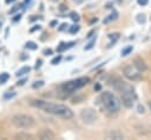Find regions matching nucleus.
<instances>
[{"instance_id": "obj_20", "label": "nucleus", "mask_w": 151, "mask_h": 140, "mask_svg": "<svg viewBox=\"0 0 151 140\" xmlns=\"http://www.w3.org/2000/svg\"><path fill=\"white\" fill-rule=\"evenodd\" d=\"M109 38H110V39H112V40H113V42H116V41H117V39L119 38V34H118V33H114V34H109Z\"/></svg>"}, {"instance_id": "obj_10", "label": "nucleus", "mask_w": 151, "mask_h": 140, "mask_svg": "<svg viewBox=\"0 0 151 140\" xmlns=\"http://www.w3.org/2000/svg\"><path fill=\"white\" fill-rule=\"evenodd\" d=\"M29 69H31V68H29L28 66H24V67H21V68H20V69H19V71L15 73V75H17V76L25 75L26 73H28V72H29Z\"/></svg>"}, {"instance_id": "obj_15", "label": "nucleus", "mask_w": 151, "mask_h": 140, "mask_svg": "<svg viewBox=\"0 0 151 140\" xmlns=\"http://www.w3.org/2000/svg\"><path fill=\"white\" fill-rule=\"evenodd\" d=\"M132 49H133V48H132V46H129V47H125V48H124V49L122 51V55H123V56H125V55H127V54H129L130 52H132Z\"/></svg>"}, {"instance_id": "obj_23", "label": "nucleus", "mask_w": 151, "mask_h": 140, "mask_svg": "<svg viewBox=\"0 0 151 140\" xmlns=\"http://www.w3.org/2000/svg\"><path fill=\"white\" fill-rule=\"evenodd\" d=\"M94 42H96V38H94L92 41H90L87 46H85V49H90V48H92V47H93V45H94Z\"/></svg>"}, {"instance_id": "obj_29", "label": "nucleus", "mask_w": 151, "mask_h": 140, "mask_svg": "<svg viewBox=\"0 0 151 140\" xmlns=\"http://www.w3.org/2000/svg\"><path fill=\"white\" fill-rule=\"evenodd\" d=\"M20 18H21V15L18 14V15H15V18H13V21H18V20H20Z\"/></svg>"}, {"instance_id": "obj_28", "label": "nucleus", "mask_w": 151, "mask_h": 140, "mask_svg": "<svg viewBox=\"0 0 151 140\" xmlns=\"http://www.w3.org/2000/svg\"><path fill=\"white\" fill-rule=\"evenodd\" d=\"M41 66V60L39 59V60H37V65H35V68H39Z\"/></svg>"}, {"instance_id": "obj_2", "label": "nucleus", "mask_w": 151, "mask_h": 140, "mask_svg": "<svg viewBox=\"0 0 151 140\" xmlns=\"http://www.w3.org/2000/svg\"><path fill=\"white\" fill-rule=\"evenodd\" d=\"M90 81V79L87 76H81V78H78L76 80H72V81H67L65 84H63L60 86V91L58 93H63L64 94V98H66L70 93L74 92L76 89L78 88H81L83 86H85L87 82Z\"/></svg>"}, {"instance_id": "obj_24", "label": "nucleus", "mask_w": 151, "mask_h": 140, "mask_svg": "<svg viewBox=\"0 0 151 140\" xmlns=\"http://www.w3.org/2000/svg\"><path fill=\"white\" fill-rule=\"evenodd\" d=\"M14 95H15L14 92H12V93H6V94L4 95V98H5V99H11V98H13Z\"/></svg>"}, {"instance_id": "obj_33", "label": "nucleus", "mask_w": 151, "mask_h": 140, "mask_svg": "<svg viewBox=\"0 0 151 140\" xmlns=\"http://www.w3.org/2000/svg\"><path fill=\"white\" fill-rule=\"evenodd\" d=\"M66 26H67L66 24H63V25H61V27H60V31H63V29H65V27H66Z\"/></svg>"}, {"instance_id": "obj_6", "label": "nucleus", "mask_w": 151, "mask_h": 140, "mask_svg": "<svg viewBox=\"0 0 151 140\" xmlns=\"http://www.w3.org/2000/svg\"><path fill=\"white\" fill-rule=\"evenodd\" d=\"M122 96H120V101L122 104L126 107V108H131L134 104V100H136V93H134V89H131V91H126V92H123L120 93Z\"/></svg>"}, {"instance_id": "obj_31", "label": "nucleus", "mask_w": 151, "mask_h": 140, "mask_svg": "<svg viewBox=\"0 0 151 140\" xmlns=\"http://www.w3.org/2000/svg\"><path fill=\"white\" fill-rule=\"evenodd\" d=\"M138 112H139V113H144V108H143L142 106H138Z\"/></svg>"}, {"instance_id": "obj_37", "label": "nucleus", "mask_w": 151, "mask_h": 140, "mask_svg": "<svg viewBox=\"0 0 151 140\" xmlns=\"http://www.w3.org/2000/svg\"><path fill=\"white\" fill-rule=\"evenodd\" d=\"M149 107H150V109H151V101H149Z\"/></svg>"}, {"instance_id": "obj_30", "label": "nucleus", "mask_w": 151, "mask_h": 140, "mask_svg": "<svg viewBox=\"0 0 151 140\" xmlns=\"http://www.w3.org/2000/svg\"><path fill=\"white\" fill-rule=\"evenodd\" d=\"M18 8H19V6H14V7H13V8H12V9L9 11V13H13V12H15V11H17Z\"/></svg>"}, {"instance_id": "obj_9", "label": "nucleus", "mask_w": 151, "mask_h": 140, "mask_svg": "<svg viewBox=\"0 0 151 140\" xmlns=\"http://www.w3.org/2000/svg\"><path fill=\"white\" fill-rule=\"evenodd\" d=\"M133 66L139 71V72H144L146 71V64L144 62V60L140 56H136L133 59Z\"/></svg>"}, {"instance_id": "obj_16", "label": "nucleus", "mask_w": 151, "mask_h": 140, "mask_svg": "<svg viewBox=\"0 0 151 140\" xmlns=\"http://www.w3.org/2000/svg\"><path fill=\"white\" fill-rule=\"evenodd\" d=\"M137 21L139 24H144L145 22V15L144 14H138L137 15Z\"/></svg>"}, {"instance_id": "obj_12", "label": "nucleus", "mask_w": 151, "mask_h": 140, "mask_svg": "<svg viewBox=\"0 0 151 140\" xmlns=\"http://www.w3.org/2000/svg\"><path fill=\"white\" fill-rule=\"evenodd\" d=\"M15 138H17V139H32L33 136H32L31 134H26V133H19V134H17V135H15Z\"/></svg>"}, {"instance_id": "obj_13", "label": "nucleus", "mask_w": 151, "mask_h": 140, "mask_svg": "<svg viewBox=\"0 0 151 140\" xmlns=\"http://www.w3.org/2000/svg\"><path fill=\"white\" fill-rule=\"evenodd\" d=\"M26 48L34 51V49H37V48H38V46L35 45V42H33V41H28V42H26Z\"/></svg>"}, {"instance_id": "obj_34", "label": "nucleus", "mask_w": 151, "mask_h": 140, "mask_svg": "<svg viewBox=\"0 0 151 140\" xmlns=\"http://www.w3.org/2000/svg\"><path fill=\"white\" fill-rule=\"evenodd\" d=\"M39 28H40V27H39V26H37V27H34V28H32V29H31V32H33V31H35V29H39Z\"/></svg>"}, {"instance_id": "obj_35", "label": "nucleus", "mask_w": 151, "mask_h": 140, "mask_svg": "<svg viewBox=\"0 0 151 140\" xmlns=\"http://www.w3.org/2000/svg\"><path fill=\"white\" fill-rule=\"evenodd\" d=\"M55 24H57V21H52V22H51V26H52V27H54V25H55Z\"/></svg>"}, {"instance_id": "obj_22", "label": "nucleus", "mask_w": 151, "mask_h": 140, "mask_svg": "<svg viewBox=\"0 0 151 140\" xmlns=\"http://www.w3.org/2000/svg\"><path fill=\"white\" fill-rule=\"evenodd\" d=\"M60 60H61V55H58V56H55V58L51 61V64H52V65H57V64H59Z\"/></svg>"}, {"instance_id": "obj_17", "label": "nucleus", "mask_w": 151, "mask_h": 140, "mask_svg": "<svg viewBox=\"0 0 151 140\" xmlns=\"http://www.w3.org/2000/svg\"><path fill=\"white\" fill-rule=\"evenodd\" d=\"M79 26L78 25H73V26H71V28H70V33H72V34H74V33H77L78 31H79Z\"/></svg>"}, {"instance_id": "obj_14", "label": "nucleus", "mask_w": 151, "mask_h": 140, "mask_svg": "<svg viewBox=\"0 0 151 140\" xmlns=\"http://www.w3.org/2000/svg\"><path fill=\"white\" fill-rule=\"evenodd\" d=\"M70 18L73 20V21H76V22H78L79 21V15H78V13H76V12H71L70 13Z\"/></svg>"}, {"instance_id": "obj_11", "label": "nucleus", "mask_w": 151, "mask_h": 140, "mask_svg": "<svg viewBox=\"0 0 151 140\" xmlns=\"http://www.w3.org/2000/svg\"><path fill=\"white\" fill-rule=\"evenodd\" d=\"M8 79H9L8 73L4 72V73H1V74H0V84H5V82H6Z\"/></svg>"}, {"instance_id": "obj_4", "label": "nucleus", "mask_w": 151, "mask_h": 140, "mask_svg": "<svg viewBox=\"0 0 151 140\" xmlns=\"http://www.w3.org/2000/svg\"><path fill=\"white\" fill-rule=\"evenodd\" d=\"M11 121L17 128H32L35 125L34 118L27 114H17L12 118Z\"/></svg>"}, {"instance_id": "obj_27", "label": "nucleus", "mask_w": 151, "mask_h": 140, "mask_svg": "<svg viewBox=\"0 0 151 140\" xmlns=\"http://www.w3.org/2000/svg\"><path fill=\"white\" fill-rule=\"evenodd\" d=\"M25 82H26V79H22V80L18 81V86H22V85H24Z\"/></svg>"}, {"instance_id": "obj_7", "label": "nucleus", "mask_w": 151, "mask_h": 140, "mask_svg": "<svg viewBox=\"0 0 151 140\" xmlns=\"http://www.w3.org/2000/svg\"><path fill=\"white\" fill-rule=\"evenodd\" d=\"M124 75L129 79V80H139L140 79V73L139 71L134 67V66H125L123 69Z\"/></svg>"}, {"instance_id": "obj_18", "label": "nucleus", "mask_w": 151, "mask_h": 140, "mask_svg": "<svg viewBox=\"0 0 151 140\" xmlns=\"http://www.w3.org/2000/svg\"><path fill=\"white\" fill-rule=\"evenodd\" d=\"M116 15H117V13H116V12H114V13H112L111 15H109V18H106V19L104 20V22H109V21H111V20H113V19H116V18H117Z\"/></svg>"}, {"instance_id": "obj_21", "label": "nucleus", "mask_w": 151, "mask_h": 140, "mask_svg": "<svg viewBox=\"0 0 151 140\" xmlns=\"http://www.w3.org/2000/svg\"><path fill=\"white\" fill-rule=\"evenodd\" d=\"M66 48H68V46H66V44L61 42V44H60V46L58 47V49H57V51H58V52H63V51H64V49H66Z\"/></svg>"}, {"instance_id": "obj_25", "label": "nucleus", "mask_w": 151, "mask_h": 140, "mask_svg": "<svg viewBox=\"0 0 151 140\" xmlns=\"http://www.w3.org/2000/svg\"><path fill=\"white\" fill-rule=\"evenodd\" d=\"M137 2H138L140 6H145V5H147L149 0H137Z\"/></svg>"}, {"instance_id": "obj_38", "label": "nucleus", "mask_w": 151, "mask_h": 140, "mask_svg": "<svg viewBox=\"0 0 151 140\" xmlns=\"http://www.w3.org/2000/svg\"><path fill=\"white\" fill-rule=\"evenodd\" d=\"M28 1H29V0H26V2H28Z\"/></svg>"}, {"instance_id": "obj_8", "label": "nucleus", "mask_w": 151, "mask_h": 140, "mask_svg": "<svg viewBox=\"0 0 151 140\" xmlns=\"http://www.w3.org/2000/svg\"><path fill=\"white\" fill-rule=\"evenodd\" d=\"M38 136L41 140H52V139H54V133L51 129H46L45 128V129H41L38 133Z\"/></svg>"}, {"instance_id": "obj_26", "label": "nucleus", "mask_w": 151, "mask_h": 140, "mask_svg": "<svg viewBox=\"0 0 151 140\" xmlns=\"http://www.w3.org/2000/svg\"><path fill=\"white\" fill-rule=\"evenodd\" d=\"M44 54H45V55H51V54H52V49H50V48H48V49H45V51H44Z\"/></svg>"}, {"instance_id": "obj_32", "label": "nucleus", "mask_w": 151, "mask_h": 140, "mask_svg": "<svg viewBox=\"0 0 151 140\" xmlns=\"http://www.w3.org/2000/svg\"><path fill=\"white\" fill-rule=\"evenodd\" d=\"M94 89H96V91H99V89H100V85H98V84H97V85L94 86Z\"/></svg>"}, {"instance_id": "obj_19", "label": "nucleus", "mask_w": 151, "mask_h": 140, "mask_svg": "<svg viewBox=\"0 0 151 140\" xmlns=\"http://www.w3.org/2000/svg\"><path fill=\"white\" fill-rule=\"evenodd\" d=\"M44 86V81H35L34 84H33V88H40V87H42Z\"/></svg>"}, {"instance_id": "obj_1", "label": "nucleus", "mask_w": 151, "mask_h": 140, "mask_svg": "<svg viewBox=\"0 0 151 140\" xmlns=\"http://www.w3.org/2000/svg\"><path fill=\"white\" fill-rule=\"evenodd\" d=\"M31 105L37 108L42 109L46 113H50L52 115H55L63 119H71L73 116V112L71 111V108L61 104H53V102H48L44 100H33Z\"/></svg>"}, {"instance_id": "obj_5", "label": "nucleus", "mask_w": 151, "mask_h": 140, "mask_svg": "<svg viewBox=\"0 0 151 140\" xmlns=\"http://www.w3.org/2000/svg\"><path fill=\"white\" fill-rule=\"evenodd\" d=\"M80 118L81 120L85 122V124H94L98 119V115H97V112L92 108H84L81 112H80Z\"/></svg>"}, {"instance_id": "obj_36", "label": "nucleus", "mask_w": 151, "mask_h": 140, "mask_svg": "<svg viewBox=\"0 0 151 140\" xmlns=\"http://www.w3.org/2000/svg\"><path fill=\"white\" fill-rule=\"evenodd\" d=\"M5 1H6V4H9V2H13L14 0H5Z\"/></svg>"}, {"instance_id": "obj_3", "label": "nucleus", "mask_w": 151, "mask_h": 140, "mask_svg": "<svg viewBox=\"0 0 151 140\" xmlns=\"http://www.w3.org/2000/svg\"><path fill=\"white\" fill-rule=\"evenodd\" d=\"M101 102L104 107L109 112H118L120 108V101L119 99L111 92H103L101 94Z\"/></svg>"}]
</instances>
